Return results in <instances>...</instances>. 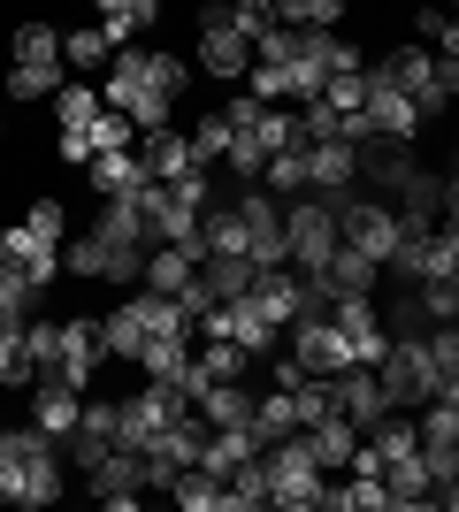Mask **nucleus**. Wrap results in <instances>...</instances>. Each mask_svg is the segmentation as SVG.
Segmentation results:
<instances>
[{
	"label": "nucleus",
	"mask_w": 459,
	"mask_h": 512,
	"mask_svg": "<svg viewBox=\"0 0 459 512\" xmlns=\"http://www.w3.org/2000/svg\"><path fill=\"white\" fill-rule=\"evenodd\" d=\"M62 497V444L31 428H0V505H54Z\"/></svg>",
	"instance_id": "f257e3e1"
},
{
	"label": "nucleus",
	"mask_w": 459,
	"mask_h": 512,
	"mask_svg": "<svg viewBox=\"0 0 459 512\" xmlns=\"http://www.w3.org/2000/svg\"><path fill=\"white\" fill-rule=\"evenodd\" d=\"M375 375H383V398L398 413H421L444 383V360H437V344H429V329L421 337H391V352L375 360Z\"/></svg>",
	"instance_id": "f03ea898"
},
{
	"label": "nucleus",
	"mask_w": 459,
	"mask_h": 512,
	"mask_svg": "<svg viewBox=\"0 0 459 512\" xmlns=\"http://www.w3.org/2000/svg\"><path fill=\"white\" fill-rule=\"evenodd\" d=\"M337 69H368V54H360L345 31H322V23L291 31V100H314Z\"/></svg>",
	"instance_id": "7ed1b4c3"
},
{
	"label": "nucleus",
	"mask_w": 459,
	"mask_h": 512,
	"mask_svg": "<svg viewBox=\"0 0 459 512\" xmlns=\"http://www.w3.org/2000/svg\"><path fill=\"white\" fill-rule=\"evenodd\" d=\"M192 69H207V77H222V85H245V69H253V39L230 23V0H207V8H199Z\"/></svg>",
	"instance_id": "20e7f679"
},
{
	"label": "nucleus",
	"mask_w": 459,
	"mask_h": 512,
	"mask_svg": "<svg viewBox=\"0 0 459 512\" xmlns=\"http://www.w3.org/2000/svg\"><path fill=\"white\" fill-rule=\"evenodd\" d=\"M261 459H268V490H276L284 512H314L322 505V467H314V451H306L299 428L276 436V444H261Z\"/></svg>",
	"instance_id": "39448f33"
},
{
	"label": "nucleus",
	"mask_w": 459,
	"mask_h": 512,
	"mask_svg": "<svg viewBox=\"0 0 459 512\" xmlns=\"http://www.w3.org/2000/svg\"><path fill=\"white\" fill-rule=\"evenodd\" d=\"M337 245H345V237H337V207H329V199L306 192V199H291V207H284V260L299 268V276H314Z\"/></svg>",
	"instance_id": "423d86ee"
},
{
	"label": "nucleus",
	"mask_w": 459,
	"mask_h": 512,
	"mask_svg": "<svg viewBox=\"0 0 459 512\" xmlns=\"http://www.w3.org/2000/svg\"><path fill=\"white\" fill-rule=\"evenodd\" d=\"M184 413H192V390L153 383V375H146V390H131V398H123V451H153L176 421H184Z\"/></svg>",
	"instance_id": "0eeeda50"
},
{
	"label": "nucleus",
	"mask_w": 459,
	"mask_h": 512,
	"mask_svg": "<svg viewBox=\"0 0 459 512\" xmlns=\"http://www.w3.org/2000/svg\"><path fill=\"white\" fill-rule=\"evenodd\" d=\"M284 352L306 367V375H345V367H360V360H352V344H345V329L329 321V306H314V314L291 321V344H284Z\"/></svg>",
	"instance_id": "6e6552de"
},
{
	"label": "nucleus",
	"mask_w": 459,
	"mask_h": 512,
	"mask_svg": "<svg viewBox=\"0 0 459 512\" xmlns=\"http://www.w3.org/2000/svg\"><path fill=\"white\" fill-rule=\"evenodd\" d=\"M245 306H261V314L276 321V329H291L299 314H314V306H329V299H322V291H314V283L299 276V268H291V260H276V268H261V276H253Z\"/></svg>",
	"instance_id": "1a4fd4ad"
},
{
	"label": "nucleus",
	"mask_w": 459,
	"mask_h": 512,
	"mask_svg": "<svg viewBox=\"0 0 459 512\" xmlns=\"http://www.w3.org/2000/svg\"><path fill=\"white\" fill-rule=\"evenodd\" d=\"M398 230H406V222H398V207H383V199H345V207H337V237L368 260H391Z\"/></svg>",
	"instance_id": "9d476101"
},
{
	"label": "nucleus",
	"mask_w": 459,
	"mask_h": 512,
	"mask_svg": "<svg viewBox=\"0 0 459 512\" xmlns=\"http://www.w3.org/2000/svg\"><path fill=\"white\" fill-rule=\"evenodd\" d=\"M238 222H245V253L261 260V268H276V260H284V199L268 192V184H245Z\"/></svg>",
	"instance_id": "9b49d317"
},
{
	"label": "nucleus",
	"mask_w": 459,
	"mask_h": 512,
	"mask_svg": "<svg viewBox=\"0 0 459 512\" xmlns=\"http://www.w3.org/2000/svg\"><path fill=\"white\" fill-rule=\"evenodd\" d=\"M360 115H368V130H383V138H421V100L398 92L375 62H368V107H360Z\"/></svg>",
	"instance_id": "f8f14e48"
},
{
	"label": "nucleus",
	"mask_w": 459,
	"mask_h": 512,
	"mask_svg": "<svg viewBox=\"0 0 459 512\" xmlns=\"http://www.w3.org/2000/svg\"><path fill=\"white\" fill-rule=\"evenodd\" d=\"M306 283H314L322 299H375V283H383V260H368V253H352V245H337V253H329Z\"/></svg>",
	"instance_id": "ddd939ff"
},
{
	"label": "nucleus",
	"mask_w": 459,
	"mask_h": 512,
	"mask_svg": "<svg viewBox=\"0 0 459 512\" xmlns=\"http://www.w3.org/2000/svg\"><path fill=\"white\" fill-rule=\"evenodd\" d=\"M100 367H108V329H100V321H92V314L62 321V360H54V375L85 390L92 375H100Z\"/></svg>",
	"instance_id": "4468645a"
},
{
	"label": "nucleus",
	"mask_w": 459,
	"mask_h": 512,
	"mask_svg": "<svg viewBox=\"0 0 459 512\" xmlns=\"http://www.w3.org/2000/svg\"><path fill=\"white\" fill-rule=\"evenodd\" d=\"M85 490L100 497V505L131 512V505H138V490H146V451H123V444H115L108 459H100V467L85 474Z\"/></svg>",
	"instance_id": "2eb2a0df"
},
{
	"label": "nucleus",
	"mask_w": 459,
	"mask_h": 512,
	"mask_svg": "<svg viewBox=\"0 0 459 512\" xmlns=\"http://www.w3.org/2000/svg\"><path fill=\"white\" fill-rule=\"evenodd\" d=\"M329 321L345 329V344H352V360H360V367H375L383 352H391V329H383L375 299H329Z\"/></svg>",
	"instance_id": "dca6fc26"
},
{
	"label": "nucleus",
	"mask_w": 459,
	"mask_h": 512,
	"mask_svg": "<svg viewBox=\"0 0 459 512\" xmlns=\"http://www.w3.org/2000/svg\"><path fill=\"white\" fill-rule=\"evenodd\" d=\"M421 161H414V138H383V130H368V138H360V176H368V184H383V192H406V176H414Z\"/></svg>",
	"instance_id": "f3484780"
},
{
	"label": "nucleus",
	"mask_w": 459,
	"mask_h": 512,
	"mask_svg": "<svg viewBox=\"0 0 459 512\" xmlns=\"http://www.w3.org/2000/svg\"><path fill=\"white\" fill-rule=\"evenodd\" d=\"M138 161H146L153 184H176L184 169H207V161L192 153V130H169V123H161V130H138Z\"/></svg>",
	"instance_id": "a211bd4d"
},
{
	"label": "nucleus",
	"mask_w": 459,
	"mask_h": 512,
	"mask_svg": "<svg viewBox=\"0 0 459 512\" xmlns=\"http://www.w3.org/2000/svg\"><path fill=\"white\" fill-rule=\"evenodd\" d=\"M77 413H85V390H77V383H62V375H54V367H46L39 383H31V421H39L46 436H54V444H62L69 428H77Z\"/></svg>",
	"instance_id": "6ab92c4d"
},
{
	"label": "nucleus",
	"mask_w": 459,
	"mask_h": 512,
	"mask_svg": "<svg viewBox=\"0 0 459 512\" xmlns=\"http://www.w3.org/2000/svg\"><path fill=\"white\" fill-rule=\"evenodd\" d=\"M299 436H306V451H314V467H322V474H352V459H360V428H352L345 413H329V421L299 428Z\"/></svg>",
	"instance_id": "aec40b11"
},
{
	"label": "nucleus",
	"mask_w": 459,
	"mask_h": 512,
	"mask_svg": "<svg viewBox=\"0 0 459 512\" xmlns=\"http://www.w3.org/2000/svg\"><path fill=\"white\" fill-rule=\"evenodd\" d=\"M337 406H345L352 428H375L383 413H398L391 398H383V375H375V367H345V375H337Z\"/></svg>",
	"instance_id": "412c9836"
},
{
	"label": "nucleus",
	"mask_w": 459,
	"mask_h": 512,
	"mask_svg": "<svg viewBox=\"0 0 459 512\" xmlns=\"http://www.w3.org/2000/svg\"><path fill=\"white\" fill-rule=\"evenodd\" d=\"M92 192H100V199H138V192H146V184H153V176H146V161H138V146H123V153H92Z\"/></svg>",
	"instance_id": "4be33fe9"
},
{
	"label": "nucleus",
	"mask_w": 459,
	"mask_h": 512,
	"mask_svg": "<svg viewBox=\"0 0 459 512\" xmlns=\"http://www.w3.org/2000/svg\"><path fill=\"white\" fill-rule=\"evenodd\" d=\"M192 406L207 413V428H253V406H261V398H253L245 375H238V383H199Z\"/></svg>",
	"instance_id": "5701e85b"
},
{
	"label": "nucleus",
	"mask_w": 459,
	"mask_h": 512,
	"mask_svg": "<svg viewBox=\"0 0 459 512\" xmlns=\"http://www.w3.org/2000/svg\"><path fill=\"white\" fill-rule=\"evenodd\" d=\"M375 69H383V77H391L398 92H414V100H421V92H429V77H437V46L406 39V46H398V54H383V62H375ZM421 123H429V115H421Z\"/></svg>",
	"instance_id": "b1692460"
},
{
	"label": "nucleus",
	"mask_w": 459,
	"mask_h": 512,
	"mask_svg": "<svg viewBox=\"0 0 459 512\" xmlns=\"http://www.w3.org/2000/svg\"><path fill=\"white\" fill-rule=\"evenodd\" d=\"M253 276H261V260H253V253H207V260H199V283H207L215 299H245Z\"/></svg>",
	"instance_id": "393cba45"
},
{
	"label": "nucleus",
	"mask_w": 459,
	"mask_h": 512,
	"mask_svg": "<svg viewBox=\"0 0 459 512\" xmlns=\"http://www.w3.org/2000/svg\"><path fill=\"white\" fill-rule=\"evenodd\" d=\"M383 482H391V505H437V482H429V459L406 451V459H383Z\"/></svg>",
	"instance_id": "a878e982"
},
{
	"label": "nucleus",
	"mask_w": 459,
	"mask_h": 512,
	"mask_svg": "<svg viewBox=\"0 0 459 512\" xmlns=\"http://www.w3.org/2000/svg\"><path fill=\"white\" fill-rule=\"evenodd\" d=\"M62 85H69V62H8V77H0L8 100H54Z\"/></svg>",
	"instance_id": "bb28decb"
},
{
	"label": "nucleus",
	"mask_w": 459,
	"mask_h": 512,
	"mask_svg": "<svg viewBox=\"0 0 459 512\" xmlns=\"http://www.w3.org/2000/svg\"><path fill=\"white\" fill-rule=\"evenodd\" d=\"M100 237H123V245H153V214H146V192L138 199H100Z\"/></svg>",
	"instance_id": "cd10ccee"
},
{
	"label": "nucleus",
	"mask_w": 459,
	"mask_h": 512,
	"mask_svg": "<svg viewBox=\"0 0 459 512\" xmlns=\"http://www.w3.org/2000/svg\"><path fill=\"white\" fill-rule=\"evenodd\" d=\"M169 497H176L184 512H230V482H222V474H207V467H176Z\"/></svg>",
	"instance_id": "c85d7f7f"
},
{
	"label": "nucleus",
	"mask_w": 459,
	"mask_h": 512,
	"mask_svg": "<svg viewBox=\"0 0 459 512\" xmlns=\"http://www.w3.org/2000/svg\"><path fill=\"white\" fill-rule=\"evenodd\" d=\"M92 8H100V23H108L115 46H138V31L161 23V0H92Z\"/></svg>",
	"instance_id": "c756f323"
},
{
	"label": "nucleus",
	"mask_w": 459,
	"mask_h": 512,
	"mask_svg": "<svg viewBox=\"0 0 459 512\" xmlns=\"http://www.w3.org/2000/svg\"><path fill=\"white\" fill-rule=\"evenodd\" d=\"M138 321H146V337H192V314L169 299V291H138V299H123Z\"/></svg>",
	"instance_id": "7c9ffc66"
},
{
	"label": "nucleus",
	"mask_w": 459,
	"mask_h": 512,
	"mask_svg": "<svg viewBox=\"0 0 459 512\" xmlns=\"http://www.w3.org/2000/svg\"><path fill=\"white\" fill-rule=\"evenodd\" d=\"M261 184H268V192H276V199H284V207H291V199H306V138H291L284 153H268Z\"/></svg>",
	"instance_id": "2f4dec72"
},
{
	"label": "nucleus",
	"mask_w": 459,
	"mask_h": 512,
	"mask_svg": "<svg viewBox=\"0 0 459 512\" xmlns=\"http://www.w3.org/2000/svg\"><path fill=\"white\" fill-rule=\"evenodd\" d=\"M62 62H69V69H108V62H115V39H108V23L62 31Z\"/></svg>",
	"instance_id": "473e14b6"
},
{
	"label": "nucleus",
	"mask_w": 459,
	"mask_h": 512,
	"mask_svg": "<svg viewBox=\"0 0 459 512\" xmlns=\"http://www.w3.org/2000/svg\"><path fill=\"white\" fill-rule=\"evenodd\" d=\"M100 107H108V100H100V85H85V77H69V85L54 92V130H85L92 115H100Z\"/></svg>",
	"instance_id": "72a5a7b5"
},
{
	"label": "nucleus",
	"mask_w": 459,
	"mask_h": 512,
	"mask_svg": "<svg viewBox=\"0 0 459 512\" xmlns=\"http://www.w3.org/2000/svg\"><path fill=\"white\" fill-rule=\"evenodd\" d=\"M253 505H276V490H268V459H261V451L230 467V512H253Z\"/></svg>",
	"instance_id": "f704fd0d"
},
{
	"label": "nucleus",
	"mask_w": 459,
	"mask_h": 512,
	"mask_svg": "<svg viewBox=\"0 0 459 512\" xmlns=\"http://www.w3.org/2000/svg\"><path fill=\"white\" fill-rule=\"evenodd\" d=\"M0 383H8V390L39 383V352H31V337H23V321H16V329H0Z\"/></svg>",
	"instance_id": "c9c22d12"
},
{
	"label": "nucleus",
	"mask_w": 459,
	"mask_h": 512,
	"mask_svg": "<svg viewBox=\"0 0 459 512\" xmlns=\"http://www.w3.org/2000/svg\"><path fill=\"white\" fill-rule=\"evenodd\" d=\"M192 276H199V260H184L176 245H153V253H146V291H169V299H176Z\"/></svg>",
	"instance_id": "e433bc0d"
},
{
	"label": "nucleus",
	"mask_w": 459,
	"mask_h": 512,
	"mask_svg": "<svg viewBox=\"0 0 459 512\" xmlns=\"http://www.w3.org/2000/svg\"><path fill=\"white\" fill-rule=\"evenodd\" d=\"M245 367H253V352L230 337H207V352H199V383H238Z\"/></svg>",
	"instance_id": "4c0bfd02"
},
{
	"label": "nucleus",
	"mask_w": 459,
	"mask_h": 512,
	"mask_svg": "<svg viewBox=\"0 0 459 512\" xmlns=\"http://www.w3.org/2000/svg\"><path fill=\"white\" fill-rule=\"evenodd\" d=\"M46 291H31L23 283V268L16 260H0V329H16V321H31V306H39Z\"/></svg>",
	"instance_id": "58836bf2"
},
{
	"label": "nucleus",
	"mask_w": 459,
	"mask_h": 512,
	"mask_svg": "<svg viewBox=\"0 0 459 512\" xmlns=\"http://www.w3.org/2000/svg\"><path fill=\"white\" fill-rule=\"evenodd\" d=\"M322 100L337 107L345 123H360V130H368V115H360V107H368V69H337V77L322 85Z\"/></svg>",
	"instance_id": "ea45409f"
},
{
	"label": "nucleus",
	"mask_w": 459,
	"mask_h": 512,
	"mask_svg": "<svg viewBox=\"0 0 459 512\" xmlns=\"http://www.w3.org/2000/svg\"><path fill=\"white\" fill-rule=\"evenodd\" d=\"M100 329H108V360H138V352H146V321H138L131 306H108Z\"/></svg>",
	"instance_id": "a19ab883"
},
{
	"label": "nucleus",
	"mask_w": 459,
	"mask_h": 512,
	"mask_svg": "<svg viewBox=\"0 0 459 512\" xmlns=\"http://www.w3.org/2000/svg\"><path fill=\"white\" fill-rule=\"evenodd\" d=\"M291 406H299V428L329 421V413H345V406H337V375H306V383L291 390Z\"/></svg>",
	"instance_id": "79ce46f5"
},
{
	"label": "nucleus",
	"mask_w": 459,
	"mask_h": 512,
	"mask_svg": "<svg viewBox=\"0 0 459 512\" xmlns=\"http://www.w3.org/2000/svg\"><path fill=\"white\" fill-rule=\"evenodd\" d=\"M291 428H299V406H291V390L276 383L261 406H253V436H261V444H276V436H291Z\"/></svg>",
	"instance_id": "37998d69"
},
{
	"label": "nucleus",
	"mask_w": 459,
	"mask_h": 512,
	"mask_svg": "<svg viewBox=\"0 0 459 512\" xmlns=\"http://www.w3.org/2000/svg\"><path fill=\"white\" fill-rule=\"evenodd\" d=\"M8 54H16V62H62V31H54V23H16V31H8Z\"/></svg>",
	"instance_id": "c03bdc74"
},
{
	"label": "nucleus",
	"mask_w": 459,
	"mask_h": 512,
	"mask_svg": "<svg viewBox=\"0 0 459 512\" xmlns=\"http://www.w3.org/2000/svg\"><path fill=\"white\" fill-rule=\"evenodd\" d=\"M414 39H429L444 62H459V16H452V8H437V0H429V8H414Z\"/></svg>",
	"instance_id": "a18cd8bd"
},
{
	"label": "nucleus",
	"mask_w": 459,
	"mask_h": 512,
	"mask_svg": "<svg viewBox=\"0 0 459 512\" xmlns=\"http://www.w3.org/2000/svg\"><path fill=\"white\" fill-rule=\"evenodd\" d=\"M85 138H92V153H123V146H138V123L123 115V107H100L85 123Z\"/></svg>",
	"instance_id": "49530a36"
},
{
	"label": "nucleus",
	"mask_w": 459,
	"mask_h": 512,
	"mask_svg": "<svg viewBox=\"0 0 459 512\" xmlns=\"http://www.w3.org/2000/svg\"><path fill=\"white\" fill-rule=\"evenodd\" d=\"M222 169L238 176V184H261V169H268V146L238 130V138H230V153H222Z\"/></svg>",
	"instance_id": "de8ad7c7"
},
{
	"label": "nucleus",
	"mask_w": 459,
	"mask_h": 512,
	"mask_svg": "<svg viewBox=\"0 0 459 512\" xmlns=\"http://www.w3.org/2000/svg\"><path fill=\"white\" fill-rule=\"evenodd\" d=\"M230 138H238V130H230V115H199V130H192V153L207 161V169H215L222 153H230Z\"/></svg>",
	"instance_id": "09e8293b"
},
{
	"label": "nucleus",
	"mask_w": 459,
	"mask_h": 512,
	"mask_svg": "<svg viewBox=\"0 0 459 512\" xmlns=\"http://www.w3.org/2000/svg\"><path fill=\"white\" fill-rule=\"evenodd\" d=\"M245 92L253 100H291V62H253L245 69Z\"/></svg>",
	"instance_id": "8fccbe9b"
},
{
	"label": "nucleus",
	"mask_w": 459,
	"mask_h": 512,
	"mask_svg": "<svg viewBox=\"0 0 459 512\" xmlns=\"http://www.w3.org/2000/svg\"><path fill=\"white\" fill-rule=\"evenodd\" d=\"M230 23H238V31H245V39H253V46H261L268 31H284V23H276V8H268V0H230Z\"/></svg>",
	"instance_id": "3c124183"
},
{
	"label": "nucleus",
	"mask_w": 459,
	"mask_h": 512,
	"mask_svg": "<svg viewBox=\"0 0 459 512\" xmlns=\"http://www.w3.org/2000/svg\"><path fill=\"white\" fill-rule=\"evenodd\" d=\"M23 230H31V237H46V245H62V237H69V214H62V199H39V207L23 214Z\"/></svg>",
	"instance_id": "603ef678"
},
{
	"label": "nucleus",
	"mask_w": 459,
	"mask_h": 512,
	"mask_svg": "<svg viewBox=\"0 0 459 512\" xmlns=\"http://www.w3.org/2000/svg\"><path fill=\"white\" fill-rule=\"evenodd\" d=\"M54 153H62L69 169H92V138L85 130H54Z\"/></svg>",
	"instance_id": "864d4df0"
},
{
	"label": "nucleus",
	"mask_w": 459,
	"mask_h": 512,
	"mask_svg": "<svg viewBox=\"0 0 459 512\" xmlns=\"http://www.w3.org/2000/svg\"><path fill=\"white\" fill-rule=\"evenodd\" d=\"M345 16H352V0H306V23H322V31H337Z\"/></svg>",
	"instance_id": "5fc2aeb1"
},
{
	"label": "nucleus",
	"mask_w": 459,
	"mask_h": 512,
	"mask_svg": "<svg viewBox=\"0 0 459 512\" xmlns=\"http://www.w3.org/2000/svg\"><path fill=\"white\" fill-rule=\"evenodd\" d=\"M222 115H230V130H253V115H261V100H253V92H230V107H222Z\"/></svg>",
	"instance_id": "6e6d98bb"
},
{
	"label": "nucleus",
	"mask_w": 459,
	"mask_h": 512,
	"mask_svg": "<svg viewBox=\"0 0 459 512\" xmlns=\"http://www.w3.org/2000/svg\"><path fill=\"white\" fill-rule=\"evenodd\" d=\"M444 222H459V169L444 176Z\"/></svg>",
	"instance_id": "4d7b16f0"
},
{
	"label": "nucleus",
	"mask_w": 459,
	"mask_h": 512,
	"mask_svg": "<svg viewBox=\"0 0 459 512\" xmlns=\"http://www.w3.org/2000/svg\"><path fill=\"white\" fill-rule=\"evenodd\" d=\"M437 8H452V16H459V0H437Z\"/></svg>",
	"instance_id": "13d9d810"
},
{
	"label": "nucleus",
	"mask_w": 459,
	"mask_h": 512,
	"mask_svg": "<svg viewBox=\"0 0 459 512\" xmlns=\"http://www.w3.org/2000/svg\"><path fill=\"white\" fill-rule=\"evenodd\" d=\"M452 291H459V268H452Z\"/></svg>",
	"instance_id": "bf43d9fd"
},
{
	"label": "nucleus",
	"mask_w": 459,
	"mask_h": 512,
	"mask_svg": "<svg viewBox=\"0 0 459 512\" xmlns=\"http://www.w3.org/2000/svg\"><path fill=\"white\" fill-rule=\"evenodd\" d=\"M414 8H429V0H414Z\"/></svg>",
	"instance_id": "052dcab7"
},
{
	"label": "nucleus",
	"mask_w": 459,
	"mask_h": 512,
	"mask_svg": "<svg viewBox=\"0 0 459 512\" xmlns=\"http://www.w3.org/2000/svg\"><path fill=\"white\" fill-rule=\"evenodd\" d=\"M0 100H8V92H0Z\"/></svg>",
	"instance_id": "680f3d73"
},
{
	"label": "nucleus",
	"mask_w": 459,
	"mask_h": 512,
	"mask_svg": "<svg viewBox=\"0 0 459 512\" xmlns=\"http://www.w3.org/2000/svg\"><path fill=\"white\" fill-rule=\"evenodd\" d=\"M0 428H8V421H0Z\"/></svg>",
	"instance_id": "e2e57ef3"
}]
</instances>
